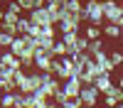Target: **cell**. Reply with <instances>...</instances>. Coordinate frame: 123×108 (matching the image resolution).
<instances>
[{"label":"cell","mask_w":123,"mask_h":108,"mask_svg":"<svg viewBox=\"0 0 123 108\" xmlns=\"http://www.w3.org/2000/svg\"><path fill=\"white\" fill-rule=\"evenodd\" d=\"M84 7L89 12V22L91 25H101L104 22V0H86Z\"/></svg>","instance_id":"6da1fadb"},{"label":"cell","mask_w":123,"mask_h":108,"mask_svg":"<svg viewBox=\"0 0 123 108\" xmlns=\"http://www.w3.org/2000/svg\"><path fill=\"white\" fill-rule=\"evenodd\" d=\"M79 96H81V103H84L86 108H94L96 103H98V96H101V91L94 86V84H81V91H79Z\"/></svg>","instance_id":"7a4b0ae2"},{"label":"cell","mask_w":123,"mask_h":108,"mask_svg":"<svg viewBox=\"0 0 123 108\" xmlns=\"http://www.w3.org/2000/svg\"><path fill=\"white\" fill-rule=\"evenodd\" d=\"M121 15H123V10H121V5L116 0H104V20L106 22H116L118 25Z\"/></svg>","instance_id":"3957f363"},{"label":"cell","mask_w":123,"mask_h":108,"mask_svg":"<svg viewBox=\"0 0 123 108\" xmlns=\"http://www.w3.org/2000/svg\"><path fill=\"white\" fill-rule=\"evenodd\" d=\"M27 17H30V22H32V25H39V27H42V25H49V10H47V5L30 10Z\"/></svg>","instance_id":"277c9868"},{"label":"cell","mask_w":123,"mask_h":108,"mask_svg":"<svg viewBox=\"0 0 123 108\" xmlns=\"http://www.w3.org/2000/svg\"><path fill=\"white\" fill-rule=\"evenodd\" d=\"M91 57H94V62L98 64V69H101V74H113V64H111V59H108V52H106V49H101V52H96V54H91Z\"/></svg>","instance_id":"5b68a950"},{"label":"cell","mask_w":123,"mask_h":108,"mask_svg":"<svg viewBox=\"0 0 123 108\" xmlns=\"http://www.w3.org/2000/svg\"><path fill=\"white\" fill-rule=\"evenodd\" d=\"M52 59L47 52H42V49H37L35 52V69H39V71H52Z\"/></svg>","instance_id":"8992f818"},{"label":"cell","mask_w":123,"mask_h":108,"mask_svg":"<svg viewBox=\"0 0 123 108\" xmlns=\"http://www.w3.org/2000/svg\"><path fill=\"white\" fill-rule=\"evenodd\" d=\"M0 62H3L5 66H12V69H22L20 66V57L12 54L10 49H0Z\"/></svg>","instance_id":"52a82bcc"},{"label":"cell","mask_w":123,"mask_h":108,"mask_svg":"<svg viewBox=\"0 0 123 108\" xmlns=\"http://www.w3.org/2000/svg\"><path fill=\"white\" fill-rule=\"evenodd\" d=\"M32 103H35V108H47V106H54V101L44 96V91H42V88H35V91H32Z\"/></svg>","instance_id":"ba28073f"},{"label":"cell","mask_w":123,"mask_h":108,"mask_svg":"<svg viewBox=\"0 0 123 108\" xmlns=\"http://www.w3.org/2000/svg\"><path fill=\"white\" fill-rule=\"evenodd\" d=\"M62 39L67 42V47H69V54L71 52H76V39H79V29H71V32H62Z\"/></svg>","instance_id":"9c48e42d"},{"label":"cell","mask_w":123,"mask_h":108,"mask_svg":"<svg viewBox=\"0 0 123 108\" xmlns=\"http://www.w3.org/2000/svg\"><path fill=\"white\" fill-rule=\"evenodd\" d=\"M101 32H104V37H108V39H118V37L123 34V29H121V27H118L116 22H106Z\"/></svg>","instance_id":"30bf717a"},{"label":"cell","mask_w":123,"mask_h":108,"mask_svg":"<svg viewBox=\"0 0 123 108\" xmlns=\"http://www.w3.org/2000/svg\"><path fill=\"white\" fill-rule=\"evenodd\" d=\"M12 54H17V57H22V52H25V34H17L15 39H12V44L7 47Z\"/></svg>","instance_id":"8fae6325"},{"label":"cell","mask_w":123,"mask_h":108,"mask_svg":"<svg viewBox=\"0 0 123 108\" xmlns=\"http://www.w3.org/2000/svg\"><path fill=\"white\" fill-rule=\"evenodd\" d=\"M111 84H113V81H111V74H98V76L94 79V86L98 88L101 93H104V91H106V88H108Z\"/></svg>","instance_id":"7c38bea8"},{"label":"cell","mask_w":123,"mask_h":108,"mask_svg":"<svg viewBox=\"0 0 123 108\" xmlns=\"http://www.w3.org/2000/svg\"><path fill=\"white\" fill-rule=\"evenodd\" d=\"M15 25H17V34H27V32H30V27H32V22H30V17H25V15H20Z\"/></svg>","instance_id":"4fadbf2b"},{"label":"cell","mask_w":123,"mask_h":108,"mask_svg":"<svg viewBox=\"0 0 123 108\" xmlns=\"http://www.w3.org/2000/svg\"><path fill=\"white\" fill-rule=\"evenodd\" d=\"M79 32H84V34H86L89 39L104 37V32H101V27H98V25H91V22H89V27H86V29H81V27H79Z\"/></svg>","instance_id":"5bb4252c"},{"label":"cell","mask_w":123,"mask_h":108,"mask_svg":"<svg viewBox=\"0 0 123 108\" xmlns=\"http://www.w3.org/2000/svg\"><path fill=\"white\" fill-rule=\"evenodd\" d=\"M52 52H54V57H64V54H69V47H67V42H64V39H54V49H52Z\"/></svg>","instance_id":"9a60e30c"},{"label":"cell","mask_w":123,"mask_h":108,"mask_svg":"<svg viewBox=\"0 0 123 108\" xmlns=\"http://www.w3.org/2000/svg\"><path fill=\"white\" fill-rule=\"evenodd\" d=\"M101 49H104V37H96V39H89V49H86L89 54H96V52H101Z\"/></svg>","instance_id":"2e32d148"},{"label":"cell","mask_w":123,"mask_h":108,"mask_svg":"<svg viewBox=\"0 0 123 108\" xmlns=\"http://www.w3.org/2000/svg\"><path fill=\"white\" fill-rule=\"evenodd\" d=\"M7 91H17V86L12 79H3L0 76V93H7Z\"/></svg>","instance_id":"e0dca14e"},{"label":"cell","mask_w":123,"mask_h":108,"mask_svg":"<svg viewBox=\"0 0 123 108\" xmlns=\"http://www.w3.org/2000/svg\"><path fill=\"white\" fill-rule=\"evenodd\" d=\"M81 0H64V10L67 12H81Z\"/></svg>","instance_id":"ac0fdd59"},{"label":"cell","mask_w":123,"mask_h":108,"mask_svg":"<svg viewBox=\"0 0 123 108\" xmlns=\"http://www.w3.org/2000/svg\"><path fill=\"white\" fill-rule=\"evenodd\" d=\"M17 34H10V32H5V29H0V47L3 49H7L10 44H12V39H15Z\"/></svg>","instance_id":"d6986e66"},{"label":"cell","mask_w":123,"mask_h":108,"mask_svg":"<svg viewBox=\"0 0 123 108\" xmlns=\"http://www.w3.org/2000/svg\"><path fill=\"white\" fill-rule=\"evenodd\" d=\"M3 108H15V91H7L3 93V103H0Z\"/></svg>","instance_id":"ffe728a7"},{"label":"cell","mask_w":123,"mask_h":108,"mask_svg":"<svg viewBox=\"0 0 123 108\" xmlns=\"http://www.w3.org/2000/svg\"><path fill=\"white\" fill-rule=\"evenodd\" d=\"M108 59L113 66H121L123 64V49H116V52H108Z\"/></svg>","instance_id":"44dd1931"},{"label":"cell","mask_w":123,"mask_h":108,"mask_svg":"<svg viewBox=\"0 0 123 108\" xmlns=\"http://www.w3.org/2000/svg\"><path fill=\"white\" fill-rule=\"evenodd\" d=\"M0 29H5V32H10V34H17V25L15 22H5L3 20V22H0Z\"/></svg>","instance_id":"7402d4cb"},{"label":"cell","mask_w":123,"mask_h":108,"mask_svg":"<svg viewBox=\"0 0 123 108\" xmlns=\"http://www.w3.org/2000/svg\"><path fill=\"white\" fill-rule=\"evenodd\" d=\"M76 47H79V49H84V52L89 49V37H86L84 32H79V39H76Z\"/></svg>","instance_id":"603a6c76"},{"label":"cell","mask_w":123,"mask_h":108,"mask_svg":"<svg viewBox=\"0 0 123 108\" xmlns=\"http://www.w3.org/2000/svg\"><path fill=\"white\" fill-rule=\"evenodd\" d=\"M104 103H106V106H111V108H116L121 101H118V96H104Z\"/></svg>","instance_id":"cb8c5ba5"},{"label":"cell","mask_w":123,"mask_h":108,"mask_svg":"<svg viewBox=\"0 0 123 108\" xmlns=\"http://www.w3.org/2000/svg\"><path fill=\"white\" fill-rule=\"evenodd\" d=\"M17 3H20V7H22L25 12H30V10L35 7V5H32V0H17Z\"/></svg>","instance_id":"d4e9b609"},{"label":"cell","mask_w":123,"mask_h":108,"mask_svg":"<svg viewBox=\"0 0 123 108\" xmlns=\"http://www.w3.org/2000/svg\"><path fill=\"white\" fill-rule=\"evenodd\" d=\"M32 5H35V7H44V0H32ZM35 7H32V10H35Z\"/></svg>","instance_id":"484cf974"},{"label":"cell","mask_w":123,"mask_h":108,"mask_svg":"<svg viewBox=\"0 0 123 108\" xmlns=\"http://www.w3.org/2000/svg\"><path fill=\"white\" fill-rule=\"evenodd\" d=\"M118 101H121V103H118V106H121V108H123V88H121V86H118Z\"/></svg>","instance_id":"4316f807"},{"label":"cell","mask_w":123,"mask_h":108,"mask_svg":"<svg viewBox=\"0 0 123 108\" xmlns=\"http://www.w3.org/2000/svg\"><path fill=\"white\" fill-rule=\"evenodd\" d=\"M3 12H5V10H3V3H0V22H3Z\"/></svg>","instance_id":"83f0119b"},{"label":"cell","mask_w":123,"mask_h":108,"mask_svg":"<svg viewBox=\"0 0 123 108\" xmlns=\"http://www.w3.org/2000/svg\"><path fill=\"white\" fill-rule=\"evenodd\" d=\"M118 27H121V29H123V15H121V20H118Z\"/></svg>","instance_id":"f1b7e54d"},{"label":"cell","mask_w":123,"mask_h":108,"mask_svg":"<svg viewBox=\"0 0 123 108\" xmlns=\"http://www.w3.org/2000/svg\"><path fill=\"white\" fill-rule=\"evenodd\" d=\"M118 86H121V88H123V76H121V79H118Z\"/></svg>","instance_id":"f546056e"},{"label":"cell","mask_w":123,"mask_h":108,"mask_svg":"<svg viewBox=\"0 0 123 108\" xmlns=\"http://www.w3.org/2000/svg\"><path fill=\"white\" fill-rule=\"evenodd\" d=\"M118 5H121V10H123V0H121V3H118Z\"/></svg>","instance_id":"4dcf8cb0"},{"label":"cell","mask_w":123,"mask_h":108,"mask_svg":"<svg viewBox=\"0 0 123 108\" xmlns=\"http://www.w3.org/2000/svg\"><path fill=\"white\" fill-rule=\"evenodd\" d=\"M0 103H3V93H0Z\"/></svg>","instance_id":"1f68e13d"},{"label":"cell","mask_w":123,"mask_h":108,"mask_svg":"<svg viewBox=\"0 0 123 108\" xmlns=\"http://www.w3.org/2000/svg\"><path fill=\"white\" fill-rule=\"evenodd\" d=\"M0 3H10V0H0Z\"/></svg>","instance_id":"d6a6232c"},{"label":"cell","mask_w":123,"mask_h":108,"mask_svg":"<svg viewBox=\"0 0 123 108\" xmlns=\"http://www.w3.org/2000/svg\"><path fill=\"white\" fill-rule=\"evenodd\" d=\"M0 49H3V47H0Z\"/></svg>","instance_id":"836d02e7"}]
</instances>
